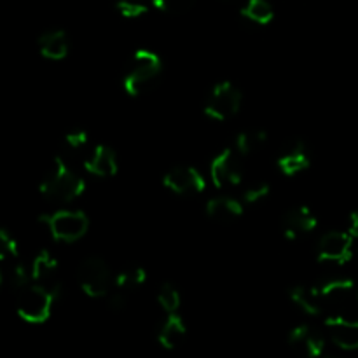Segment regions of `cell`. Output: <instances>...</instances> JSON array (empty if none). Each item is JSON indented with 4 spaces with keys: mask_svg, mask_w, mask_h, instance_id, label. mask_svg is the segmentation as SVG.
<instances>
[{
    "mask_svg": "<svg viewBox=\"0 0 358 358\" xmlns=\"http://www.w3.org/2000/svg\"><path fill=\"white\" fill-rule=\"evenodd\" d=\"M41 194L56 203H69L79 198L86 189V184L80 177H77L65 159L59 156L55 157L51 168L41 182Z\"/></svg>",
    "mask_w": 358,
    "mask_h": 358,
    "instance_id": "obj_1",
    "label": "cell"
},
{
    "mask_svg": "<svg viewBox=\"0 0 358 358\" xmlns=\"http://www.w3.org/2000/svg\"><path fill=\"white\" fill-rule=\"evenodd\" d=\"M161 70H163V63L156 52L138 49L124 72V79H122L124 91L129 96H140L147 93L159 80Z\"/></svg>",
    "mask_w": 358,
    "mask_h": 358,
    "instance_id": "obj_2",
    "label": "cell"
},
{
    "mask_svg": "<svg viewBox=\"0 0 358 358\" xmlns=\"http://www.w3.org/2000/svg\"><path fill=\"white\" fill-rule=\"evenodd\" d=\"M58 292L48 289V287L38 285V283L27 285L17 292V317L27 322V324H44L51 317L52 304L58 299Z\"/></svg>",
    "mask_w": 358,
    "mask_h": 358,
    "instance_id": "obj_3",
    "label": "cell"
},
{
    "mask_svg": "<svg viewBox=\"0 0 358 358\" xmlns=\"http://www.w3.org/2000/svg\"><path fill=\"white\" fill-rule=\"evenodd\" d=\"M41 222L45 224L56 241L73 243L80 240L90 229V219L80 210H58L49 215H42Z\"/></svg>",
    "mask_w": 358,
    "mask_h": 358,
    "instance_id": "obj_4",
    "label": "cell"
},
{
    "mask_svg": "<svg viewBox=\"0 0 358 358\" xmlns=\"http://www.w3.org/2000/svg\"><path fill=\"white\" fill-rule=\"evenodd\" d=\"M243 101V94L234 84L219 83L213 86L205 103V114L215 121H226L238 114Z\"/></svg>",
    "mask_w": 358,
    "mask_h": 358,
    "instance_id": "obj_5",
    "label": "cell"
},
{
    "mask_svg": "<svg viewBox=\"0 0 358 358\" xmlns=\"http://www.w3.org/2000/svg\"><path fill=\"white\" fill-rule=\"evenodd\" d=\"M79 285L90 297H103L110 292V268L100 257H90L77 271Z\"/></svg>",
    "mask_w": 358,
    "mask_h": 358,
    "instance_id": "obj_6",
    "label": "cell"
},
{
    "mask_svg": "<svg viewBox=\"0 0 358 358\" xmlns=\"http://www.w3.org/2000/svg\"><path fill=\"white\" fill-rule=\"evenodd\" d=\"M241 154L236 149H226L213 157L210 163V178L217 189L234 187L243 177V163Z\"/></svg>",
    "mask_w": 358,
    "mask_h": 358,
    "instance_id": "obj_7",
    "label": "cell"
},
{
    "mask_svg": "<svg viewBox=\"0 0 358 358\" xmlns=\"http://www.w3.org/2000/svg\"><path fill=\"white\" fill-rule=\"evenodd\" d=\"M353 240L350 233L331 231L325 233L318 241V261L346 264L353 255Z\"/></svg>",
    "mask_w": 358,
    "mask_h": 358,
    "instance_id": "obj_8",
    "label": "cell"
},
{
    "mask_svg": "<svg viewBox=\"0 0 358 358\" xmlns=\"http://www.w3.org/2000/svg\"><path fill=\"white\" fill-rule=\"evenodd\" d=\"M163 184L171 192L180 196L199 194L206 187L205 177L192 166H173L164 175Z\"/></svg>",
    "mask_w": 358,
    "mask_h": 358,
    "instance_id": "obj_9",
    "label": "cell"
},
{
    "mask_svg": "<svg viewBox=\"0 0 358 358\" xmlns=\"http://www.w3.org/2000/svg\"><path fill=\"white\" fill-rule=\"evenodd\" d=\"M310 152H308V147L303 140L292 138L289 142H285V145L282 147L278 154V164L280 171L287 177H294V175H299L301 171L306 170L310 166Z\"/></svg>",
    "mask_w": 358,
    "mask_h": 358,
    "instance_id": "obj_10",
    "label": "cell"
},
{
    "mask_svg": "<svg viewBox=\"0 0 358 358\" xmlns=\"http://www.w3.org/2000/svg\"><path fill=\"white\" fill-rule=\"evenodd\" d=\"M289 345L294 352L308 358H317L324 353L325 339L317 329L310 325H297L290 331Z\"/></svg>",
    "mask_w": 358,
    "mask_h": 358,
    "instance_id": "obj_11",
    "label": "cell"
},
{
    "mask_svg": "<svg viewBox=\"0 0 358 358\" xmlns=\"http://www.w3.org/2000/svg\"><path fill=\"white\" fill-rule=\"evenodd\" d=\"M325 329L336 346L348 352L358 350V320L345 317V315H332L325 320Z\"/></svg>",
    "mask_w": 358,
    "mask_h": 358,
    "instance_id": "obj_12",
    "label": "cell"
},
{
    "mask_svg": "<svg viewBox=\"0 0 358 358\" xmlns=\"http://www.w3.org/2000/svg\"><path fill=\"white\" fill-rule=\"evenodd\" d=\"M31 280L35 283L48 289L55 290L59 294V282H58V262L49 254L48 250L38 252L37 257L31 262Z\"/></svg>",
    "mask_w": 358,
    "mask_h": 358,
    "instance_id": "obj_13",
    "label": "cell"
},
{
    "mask_svg": "<svg viewBox=\"0 0 358 358\" xmlns=\"http://www.w3.org/2000/svg\"><path fill=\"white\" fill-rule=\"evenodd\" d=\"M84 168L96 177H114L117 173V157L107 145H96L84 159Z\"/></svg>",
    "mask_w": 358,
    "mask_h": 358,
    "instance_id": "obj_14",
    "label": "cell"
},
{
    "mask_svg": "<svg viewBox=\"0 0 358 358\" xmlns=\"http://www.w3.org/2000/svg\"><path fill=\"white\" fill-rule=\"evenodd\" d=\"M318 220L315 213L306 206H296V208L287 210L283 217V226H285L287 238H296L301 233H310L317 227Z\"/></svg>",
    "mask_w": 358,
    "mask_h": 358,
    "instance_id": "obj_15",
    "label": "cell"
},
{
    "mask_svg": "<svg viewBox=\"0 0 358 358\" xmlns=\"http://www.w3.org/2000/svg\"><path fill=\"white\" fill-rule=\"evenodd\" d=\"M206 215L217 222L229 224L243 215V205L229 196H219L206 203Z\"/></svg>",
    "mask_w": 358,
    "mask_h": 358,
    "instance_id": "obj_16",
    "label": "cell"
},
{
    "mask_svg": "<svg viewBox=\"0 0 358 358\" xmlns=\"http://www.w3.org/2000/svg\"><path fill=\"white\" fill-rule=\"evenodd\" d=\"M290 299L296 306H299L304 313L308 315H317L324 313L325 304L324 299H322V294L318 287H304V285H297L292 287L289 292Z\"/></svg>",
    "mask_w": 358,
    "mask_h": 358,
    "instance_id": "obj_17",
    "label": "cell"
},
{
    "mask_svg": "<svg viewBox=\"0 0 358 358\" xmlns=\"http://www.w3.org/2000/svg\"><path fill=\"white\" fill-rule=\"evenodd\" d=\"M318 289H320L325 306L334 308H341L350 303L353 292H355V285L352 280H332V282L322 283Z\"/></svg>",
    "mask_w": 358,
    "mask_h": 358,
    "instance_id": "obj_18",
    "label": "cell"
},
{
    "mask_svg": "<svg viewBox=\"0 0 358 358\" xmlns=\"http://www.w3.org/2000/svg\"><path fill=\"white\" fill-rule=\"evenodd\" d=\"M185 334H187L185 322L177 313H170V317L161 324L159 331H157V341L163 348L175 350L182 345Z\"/></svg>",
    "mask_w": 358,
    "mask_h": 358,
    "instance_id": "obj_19",
    "label": "cell"
},
{
    "mask_svg": "<svg viewBox=\"0 0 358 358\" xmlns=\"http://www.w3.org/2000/svg\"><path fill=\"white\" fill-rule=\"evenodd\" d=\"M69 37L63 30L45 31L38 37V49L41 55L48 59H63L69 55Z\"/></svg>",
    "mask_w": 358,
    "mask_h": 358,
    "instance_id": "obj_20",
    "label": "cell"
},
{
    "mask_svg": "<svg viewBox=\"0 0 358 358\" xmlns=\"http://www.w3.org/2000/svg\"><path fill=\"white\" fill-rule=\"evenodd\" d=\"M240 16L245 21L254 24H268L275 17V9L268 0H248L240 10Z\"/></svg>",
    "mask_w": 358,
    "mask_h": 358,
    "instance_id": "obj_21",
    "label": "cell"
},
{
    "mask_svg": "<svg viewBox=\"0 0 358 358\" xmlns=\"http://www.w3.org/2000/svg\"><path fill=\"white\" fill-rule=\"evenodd\" d=\"M268 142V135L262 129H250V131H241L240 135L234 138V149L241 154V156H248L254 154L266 145Z\"/></svg>",
    "mask_w": 358,
    "mask_h": 358,
    "instance_id": "obj_22",
    "label": "cell"
},
{
    "mask_svg": "<svg viewBox=\"0 0 358 358\" xmlns=\"http://www.w3.org/2000/svg\"><path fill=\"white\" fill-rule=\"evenodd\" d=\"M145 278H147V273L143 268H129L126 269V271L119 273L117 278H115V287L129 292V290L143 285V283H145Z\"/></svg>",
    "mask_w": 358,
    "mask_h": 358,
    "instance_id": "obj_23",
    "label": "cell"
},
{
    "mask_svg": "<svg viewBox=\"0 0 358 358\" xmlns=\"http://www.w3.org/2000/svg\"><path fill=\"white\" fill-rule=\"evenodd\" d=\"M157 303L166 313H175L180 308V294L171 283H164L157 292Z\"/></svg>",
    "mask_w": 358,
    "mask_h": 358,
    "instance_id": "obj_24",
    "label": "cell"
},
{
    "mask_svg": "<svg viewBox=\"0 0 358 358\" xmlns=\"http://www.w3.org/2000/svg\"><path fill=\"white\" fill-rule=\"evenodd\" d=\"M63 143L69 156H80L87 149V135L84 131H70L65 135Z\"/></svg>",
    "mask_w": 358,
    "mask_h": 358,
    "instance_id": "obj_25",
    "label": "cell"
},
{
    "mask_svg": "<svg viewBox=\"0 0 358 358\" xmlns=\"http://www.w3.org/2000/svg\"><path fill=\"white\" fill-rule=\"evenodd\" d=\"M115 9L121 16L128 17V20H135V17L143 16L147 13V6L142 0H117L115 2Z\"/></svg>",
    "mask_w": 358,
    "mask_h": 358,
    "instance_id": "obj_26",
    "label": "cell"
},
{
    "mask_svg": "<svg viewBox=\"0 0 358 358\" xmlns=\"http://www.w3.org/2000/svg\"><path fill=\"white\" fill-rule=\"evenodd\" d=\"M154 7L166 14H184L194 6V0H152Z\"/></svg>",
    "mask_w": 358,
    "mask_h": 358,
    "instance_id": "obj_27",
    "label": "cell"
},
{
    "mask_svg": "<svg viewBox=\"0 0 358 358\" xmlns=\"http://www.w3.org/2000/svg\"><path fill=\"white\" fill-rule=\"evenodd\" d=\"M9 280H10V285H13V289L20 292L21 289H24V287L30 283L31 269H28L23 262H16V264L13 266V269H10Z\"/></svg>",
    "mask_w": 358,
    "mask_h": 358,
    "instance_id": "obj_28",
    "label": "cell"
},
{
    "mask_svg": "<svg viewBox=\"0 0 358 358\" xmlns=\"http://www.w3.org/2000/svg\"><path fill=\"white\" fill-rule=\"evenodd\" d=\"M17 257V243L9 231L0 227V261L6 259H16Z\"/></svg>",
    "mask_w": 358,
    "mask_h": 358,
    "instance_id": "obj_29",
    "label": "cell"
},
{
    "mask_svg": "<svg viewBox=\"0 0 358 358\" xmlns=\"http://www.w3.org/2000/svg\"><path fill=\"white\" fill-rule=\"evenodd\" d=\"M269 194V184H266V182H255V184H252L250 187L245 191L243 194V199L245 203H257L261 201V199H264L266 196Z\"/></svg>",
    "mask_w": 358,
    "mask_h": 358,
    "instance_id": "obj_30",
    "label": "cell"
},
{
    "mask_svg": "<svg viewBox=\"0 0 358 358\" xmlns=\"http://www.w3.org/2000/svg\"><path fill=\"white\" fill-rule=\"evenodd\" d=\"M126 290H121V289H117V287H115V290L114 292L110 294V296H108V308H110V310H114V311H121V310H124V306H126V299H128V297H126Z\"/></svg>",
    "mask_w": 358,
    "mask_h": 358,
    "instance_id": "obj_31",
    "label": "cell"
},
{
    "mask_svg": "<svg viewBox=\"0 0 358 358\" xmlns=\"http://www.w3.org/2000/svg\"><path fill=\"white\" fill-rule=\"evenodd\" d=\"M348 233L352 234L353 238H358V210L353 212L348 219Z\"/></svg>",
    "mask_w": 358,
    "mask_h": 358,
    "instance_id": "obj_32",
    "label": "cell"
},
{
    "mask_svg": "<svg viewBox=\"0 0 358 358\" xmlns=\"http://www.w3.org/2000/svg\"><path fill=\"white\" fill-rule=\"evenodd\" d=\"M2 282H3V276H2V269H0V287H2Z\"/></svg>",
    "mask_w": 358,
    "mask_h": 358,
    "instance_id": "obj_33",
    "label": "cell"
},
{
    "mask_svg": "<svg viewBox=\"0 0 358 358\" xmlns=\"http://www.w3.org/2000/svg\"><path fill=\"white\" fill-rule=\"evenodd\" d=\"M357 297H358V287H357Z\"/></svg>",
    "mask_w": 358,
    "mask_h": 358,
    "instance_id": "obj_34",
    "label": "cell"
}]
</instances>
